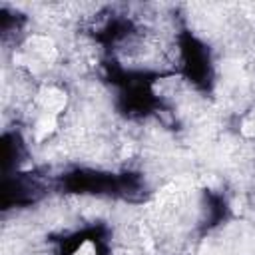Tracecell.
Masks as SVG:
<instances>
[{"label":"cell","instance_id":"1","mask_svg":"<svg viewBox=\"0 0 255 255\" xmlns=\"http://www.w3.org/2000/svg\"><path fill=\"white\" fill-rule=\"evenodd\" d=\"M40 104L44 108V114L56 116L66 106V94L58 88H46V90L40 92Z\"/></svg>","mask_w":255,"mask_h":255},{"label":"cell","instance_id":"3","mask_svg":"<svg viewBox=\"0 0 255 255\" xmlns=\"http://www.w3.org/2000/svg\"><path fill=\"white\" fill-rule=\"evenodd\" d=\"M54 129H56V116H52V114H44V116H40L38 122H36V128H34L38 139L50 135Z\"/></svg>","mask_w":255,"mask_h":255},{"label":"cell","instance_id":"2","mask_svg":"<svg viewBox=\"0 0 255 255\" xmlns=\"http://www.w3.org/2000/svg\"><path fill=\"white\" fill-rule=\"evenodd\" d=\"M30 46H32V52L38 54L42 60H52L56 56V48H54V42L50 38H44V36H34L30 40Z\"/></svg>","mask_w":255,"mask_h":255},{"label":"cell","instance_id":"4","mask_svg":"<svg viewBox=\"0 0 255 255\" xmlns=\"http://www.w3.org/2000/svg\"><path fill=\"white\" fill-rule=\"evenodd\" d=\"M76 255H94V245L90 243V241H86L80 249H78V253Z\"/></svg>","mask_w":255,"mask_h":255}]
</instances>
